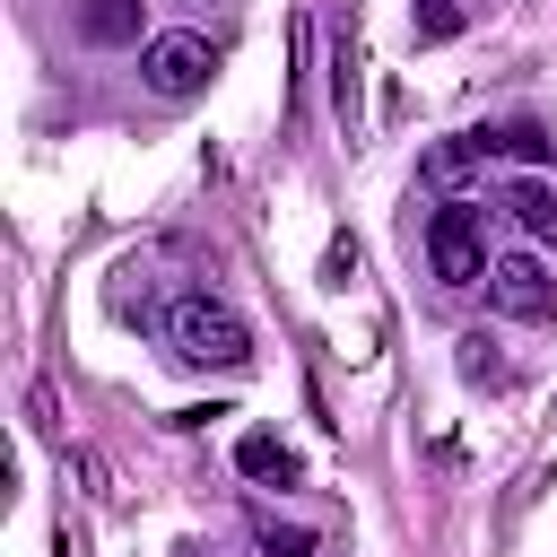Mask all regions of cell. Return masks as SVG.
Wrapping results in <instances>:
<instances>
[{
	"label": "cell",
	"mask_w": 557,
	"mask_h": 557,
	"mask_svg": "<svg viewBox=\"0 0 557 557\" xmlns=\"http://www.w3.org/2000/svg\"><path fill=\"white\" fill-rule=\"evenodd\" d=\"M165 339H174V357H191V366H244V357H252L244 313H235V305H218V296H174Z\"/></svg>",
	"instance_id": "6da1fadb"
},
{
	"label": "cell",
	"mask_w": 557,
	"mask_h": 557,
	"mask_svg": "<svg viewBox=\"0 0 557 557\" xmlns=\"http://www.w3.org/2000/svg\"><path fill=\"white\" fill-rule=\"evenodd\" d=\"M78 35L87 44H139L148 35V0H78Z\"/></svg>",
	"instance_id": "5b68a950"
},
{
	"label": "cell",
	"mask_w": 557,
	"mask_h": 557,
	"mask_svg": "<svg viewBox=\"0 0 557 557\" xmlns=\"http://www.w3.org/2000/svg\"><path fill=\"white\" fill-rule=\"evenodd\" d=\"M426 261H435L444 287H479V278L496 270V261H487V218H479L470 200H444L435 226H426Z\"/></svg>",
	"instance_id": "3957f363"
},
{
	"label": "cell",
	"mask_w": 557,
	"mask_h": 557,
	"mask_svg": "<svg viewBox=\"0 0 557 557\" xmlns=\"http://www.w3.org/2000/svg\"><path fill=\"white\" fill-rule=\"evenodd\" d=\"M505 209H513L540 244H557V183H513V191H505Z\"/></svg>",
	"instance_id": "8992f818"
},
{
	"label": "cell",
	"mask_w": 557,
	"mask_h": 557,
	"mask_svg": "<svg viewBox=\"0 0 557 557\" xmlns=\"http://www.w3.org/2000/svg\"><path fill=\"white\" fill-rule=\"evenodd\" d=\"M261 548H270V557H305L313 531H296V522H261Z\"/></svg>",
	"instance_id": "30bf717a"
},
{
	"label": "cell",
	"mask_w": 557,
	"mask_h": 557,
	"mask_svg": "<svg viewBox=\"0 0 557 557\" xmlns=\"http://www.w3.org/2000/svg\"><path fill=\"white\" fill-rule=\"evenodd\" d=\"M139 78H148L165 104H191V96L218 78V44H209V35H191V26L148 35V44H139Z\"/></svg>",
	"instance_id": "7a4b0ae2"
},
{
	"label": "cell",
	"mask_w": 557,
	"mask_h": 557,
	"mask_svg": "<svg viewBox=\"0 0 557 557\" xmlns=\"http://www.w3.org/2000/svg\"><path fill=\"white\" fill-rule=\"evenodd\" d=\"M461 374H470V383H496V374H505V366H496V348H487V331H470V339H461Z\"/></svg>",
	"instance_id": "ba28073f"
},
{
	"label": "cell",
	"mask_w": 557,
	"mask_h": 557,
	"mask_svg": "<svg viewBox=\"0 0 557 557\" xmlns=\"http://www.w3.org/2000/svg\"><path fill=\"white\" fill-rule=\"evenodd\" d=\"M487 296H496L513 322H548V313H557V278H548L531 252H505V261L487 270Z\"/></svg>",
	"instance_id": "277c9868"
},
{
	"label": "cell",
	"mask_w": 557,
	"mask_h": 557,
	"mask_svg": "<svg viewBox=\"0 0 557 557\" xmlns=\"http://www.w3.org/2000/svg\"><path fill=\"white\" fill-rule=\"evenodd\" d=\"M409 9H418V44H444V35L461 26V17H453V0H409Z\"/></svg>",
	"instance_id": "9c48e42d"
},
{
	"label": "cell",
	"mask_w": 557,
	"mask_h": 557,
	"mask_svg": "<svg viewBox=\"0 0 557 557\" xmlns=\"http://www.w3.org/2000/svg\"><path fill=\"white\" fill-rule=\"evenodd\" d=\"M235 461H244L252 479H278V487L296 479V453H287V444H270V435H244V444H235Z\"/></svg>",
	"instance_id": "52a82bcc"
}]
</instances>
